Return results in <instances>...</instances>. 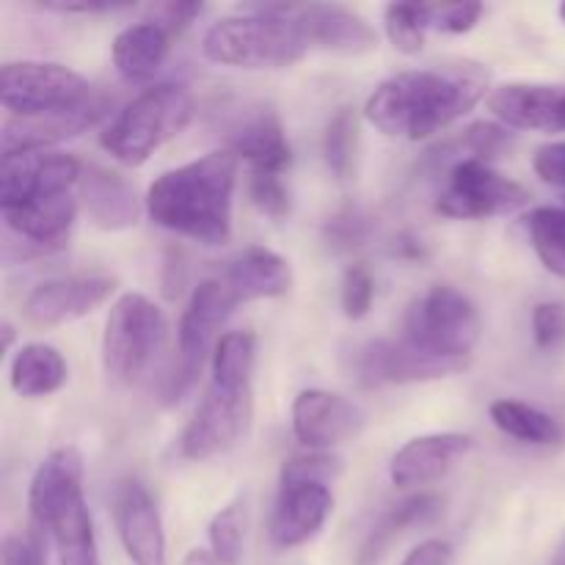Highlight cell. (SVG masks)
Returning <instances> with one entry per match:
<instances>
[{"instance_id": "cell-12", "label": "cell", "mask_w": 565, "mask_h": 565, "mask_svg": "<svg viewBox=\"0 0 565 565\" xmlns=\"http://www.w3.org/2000/svg\"><path fill=\"white\" fill-rule=\"evenodd\" d=\"M83 163L72 154L36 149L0 158V210L20 207L39 196L75 191Z\"/></svg>"}, {"instance_id": "cell-13", "label": "cell", "mask_w": 565, "mask_h": 565, "mask_svg": "<svg viewBox=\"0 0 565 565\" xmlns=\"http://www.w3.org/2000/svg\"><path fill=\"white\" fill-rule=\"evenodd\" d=\"M467 367V362L425 356L403 340H373L359 348L356 356H353V373H356L359 384L364 386L436 381L463 373Z\"/></svg>"}, {"instance_id": "cell-29", "label": "cell", "mask_w": 565, "mask_h": 565, "mask_svg": "<svg viewBox=\"0 0 565 565\" xmlns=\"http://www.w3.org/2000/svg\"><path fill=\"white\" fill-rule=\"evenodd\" d=\"M439 511H441V500L436 494L408 497V500H403L401 505L386 511L384 516L379 519V524L373 527V533L367 535V541L362 544L359 565L379 563V557L390 550V544L397 539V535L417 527V524H428Z\"/></svg>"}, {"instance_id": "cell-7", "label": "cell", "mask_w": 565, "mask_h": 565, "mask_svg": "<svg viewBox=\"0 0 565 565\" xmlns=\"http://www.w3.org/2000/svg\"><path fill=\"white\" fill-rule=\"evenodd\" d=\"M169 337L163 309L141 292H125L110 307L103 331V367L110 381L132 386L147 375Z\"/></svg>"}, {"instance_id": "cell-22", "label": "cell", "mask_w": 565, "mask_h": 565, "mask_svg": "<svg viewBox=\"0 0 565 565\" xmlns=\"http://www.w3.org/2000/svg\"><path fill=\"white\" fill-rule=\"evenodd\" d=\"M226 149L237 160H246L248 169L257 174H276L290 169L292 149L285 136L279 116L268 108H257L232 125L226 136Z\"/></svg>"}, {"instance_id": "cell-26", "label": "cell", "mask_w": 565, "mask_h": 565, "mask_svg": "<svg viewBox=\"0 0 565 565\" xmlns=\"http://www.w3.org/2000/svg\"><path fill=\"white\" fill-rule=\"evenodd\" d=\"M171 36L158 25V22H136L127 25L125 31L116 33L114 47V66L127 83H147L163 66L166 55H169Z\"/></svg>"}, {"instance_id": "cell-45", "label": "cell", "mask_w": 565, "mask_h": 565, "mask_svg": "<svg viewBox=\"0 0 565 565\" xmlns=\"http://www.w3.org/2000/svg\"><path fill=\"white\" fill-rule=\"evenodd\" d=\"M452 563H456V552H452V546L441 539L423 541V544L414 546V550L406 555V561H403V565H452Z\"/></svg>"}, {"instance_id": "cell-9", "label": "cell", "mask_w": 565, "mask_h": 565, "mask_svg": "<svg viewBox=\"0 0 565 565\" xmlns=\"http://www.w3.org/2000/svg\"><path fill=\"white\" fill-rule=\"evenodd\" d=\"M237 303L241 301L224 279H204L191 292V301L180 318V362H177L174 373L166 379L163 390V401L169 406L182 401V395L196 384L204 359L213 356L210 351H215L218 345L221 326L230 320Z\"/></svg>"}, {"instance_id": "cell-47", "label": "cell", "mask_w": 565, "mask_h": 565, "mask_svg": "<svg viewBox=\"0 0 565 565\" xmlns=\"http://www.w3.org/2000/svg\"><path fill=\"white\" fill-rule=\"evenodd\" d=\"M163 292L166 298H177L180 296V287H182V276H185V270H182V254L177 252V248H171L169 254H166V268H163Z\"/></svg>"}, {"instance_id": "cell-6", "label": "cell", "mask_w": 565, "mask_h": 565, "mask_svg": "<svg viewBox=\"0 0 565 565\" xmlns=\"http://www.w3.org/2000/svg\"><path fill=\"white\" fill-rule=\"evenodd\" d=\"M401 340L425 356L469 364L480 342L478 307L456 287H430L408 303Z\"/></svg>"}, {"instance_id": "cell-36", "label": "cell", "mask_w": 565, "mask_h": 565, "mask_svg": "<svg viewBox=\"0 0 565 565\" xmlns=\"http://www.w3.org/2000/svg\"><path fill=\"white\" fill-rule=\"evenodd\" d=\"M342 475V458L331 452H309L296 456L281 467L279 483H326L331 486Z\"/></svg>"}, {"instance_id": "cell-14", "label": "cell", "mask_w": 565, "mask_h": 565, "mask_svg": "<svg viewBox=\"0 0 565 565\" xmlns=\"http://www.w3.org/2000/svg\"><path fill=\"white\" fill-rule=\"evenodd\" d=\"M116 290L110 276H61L42 281L28 292L22 312L39 329L72 323L103 307Z\"/></svg>"}, {"instance_id": "cell-28", "label": "cell", "mask_w": 565, "mask_h": 565, "mask_svg": "<svg viewBox=\"0 0 565 565\" xmlns=\"http://www.w3.org/2000/svg\"><path fill=\"white\" fill-rule=\"evenodd\" d=\"M489 417L502 434L522 441V445L550 447V445H561L565 439V428L561 419L541 412V408L530 406V403L508 401V397H502V401L491 403Z\"/></svg>"}, {"instance_id": "cell-2", "label": "cell", "mask_w": 565, "mask_h": 565, "mask_svg": "<svg viewBox=\"0 0 565 565\" xmlns=\"http://www.w3.org/2000/svg\"><path fill=\"white\" fill-rule=\"evenodd\" d=\"M237 163L230 149H221L163 171L147 191L149 218L207 248L226 246L232 241Z\"/></svg>"}, {"instance_id": "cell-24", "label": "cell", "mask_w": 565, "mask_h": 565, "mask_svg": "<svg viewBox=\"0 0 565 565\" xmlns=\"http://www.w3.org/2000/svg\"><path fill=\"white\" fill-rule=\"evenodd\" d=\"M224 281L241 303L259 301V298H279L290 292L292 268L281 254L263 246H252L226 265Z\"/></svg>"}, {"instance_id": "cell-49", "label": "cell", "mask_w": 565, "mask_h": 565, "mask_svg": "<svg viewBox=\"0 0 565 565\" xmlns=\"http://www.w3.org/2000/svg\"><path fill=\"white\" fill-rule=\"evenodd\" d=\"M182 565H218V561H215V555L210 550H191Z\"/></svg>"}, {"instance_id": "cell-3", "label": "cell", "mask_w": 565, "mask_h": 565, "mask_svg": "<svg viewBox=\"0 0 565 565\" xmlns=\"http://www.w3.org/2000/svg\"><path fill=\"white\" fill-rule=\"evenodd\" d=\"M28 508L33 527L55 546L58 565H103L83 494V458L75 447H58L39 463Z\"/></svg>"}, {"instance_id": "cell-30", "label": "cell", "mask_w": 565, "mask_h": 565, "mask_svg": "<svg viewBox=\"0 0 565 565\" xmlns=\"http://www.w3.org/2000/svg\"><path fill=\"white\" fill-rule=\"evenodd\" d=\"M254 362H257V337L252 331H226L210 356V370H213L210 384L246 390L254 379Z\"/></svg>"}, {"instance_id": "cell-4", "label": "cell", "mask_w": 565, "mask_h": 565, "mask_svg": "<svg viewBox=\"0 0 565 565\" xmlns=\"http://www.w3.org/2000/svg\"><path fill=\"white\" fill-rule=\"evenodd\" d=\"M296 6H257L213 22L202 39L204 58L232 70H287L307 55Z\"/></svg>"}, {"instance_id": "cell-25", "label": "cell", "mask_w": 565, "mask_h": 565, "mask_svg": "<svg viewBox=\"0 0 565 565\" xmlns=\"http://www.w3.org/2000/svg\"><path fill=\"white\" fill-rule=\"evenodd\" d=\"M99 114H103V103L92 105V108H86V110H77V114L39 116V119H20V116H6V121H3V154L50 149L53 143L81 136L86 127H92L94 121H97Z\"/></svg>"}, {"instance_id": "cell-33", "label": "cell", "mask_w": 565, "mask_h": 565, "mask_svg": "<svg viewBox=\"0 0 565 565\" xmlns=\"http://www.w3.org/2000/svg\"><path fill=\"white\" fill-rule=\"evenodd\" d=\"M248 527V508L246 500H235L221 508L207 527L210 552L215 555L218 565H237L243 557V544H246Z\"/></svg>"}, {"instance_id": "cell-46", "label": "cell", "mask_w": 565, "mask_h": 565, "mask_svg": "<svg viewBox=\"0 0 565 565\" xmlns=\"http://www.w3.org/2000/svg\"><path fill=\"white\" fill-rule=\"evenodd\" d=\"M47 11H58V14H108V11H125L130 9V3H114V0H77V3H70V0H44L39 3Z\"/></svg>"}, {"instance_id": "cell-51", "label": "cell", "mask_w": 565, "mask_h": 565, "mask_svg": "<svg viewBox=\"0 0 565 565\" xmlns=\"http://www.w3.org/2000/svg\"><path fill=\"white\" fill-rule=\"evenodd\" d=\"M552 565H565V541L561 546H557L555 557H552Z\"/></svg>"}, {"instance_id": "cell-1", "label": "cell", "mask_w": 565, "mask_h": 565, "mask_svg": "<svg viewBox=\"0 0 565 565\" xmlns=\"http://www.w3.org/2000/svg\"><path fill=\"white\" fill-rule=\"evenodd\" d=\"M489 81L491 72L478 61L408 70L370 94L364 116L384 136L423 141L467 116L486 97Z\"/></svg>"}, {"instance_id": "cell-44", "label": "cell", "mask_w": 565, "mask_h": 565, "mask_svg": "<svg viewBox=\"0 0 565 565\" xmlns=\"http://www.w3.org/2000/svg\"><path fill=\"white\" fill-rule=\"evenodd\" d=\"M204 11L202 3H163L154 9V20L169 36H180L185 28L193 25L199 14Z\"/></svg>"}, {"instance_id": "cell-32", "label": "cell", "mask_w": 565, "mask_h": 565, "mask_svg": "<svg viewBox=\"0 0 565 565\" xmlns=\"http://www.w3.org/2000/svg\"><path fill=\"white\" fill-rule=\"evenodd\" d=\"M359 147V121L351 108H342L331 116L323 132V158L337 180H351L356 169Z\"/></svg>"}, {"instance_id": "cell-52", "label": "cell", "mask_w": 565, "mask_h": 565, "mask_svg": "<svg viewBox=\"0 0 565 565\" xmlns=\"http://www.w3.org/2000/svg\"><path fill=\"white\" fill-rule=\"evenodd\" d=\"M557 14H561V20H563V22H565V3H563V6H561V9H557Z\"/></svg>"}, {"instance_id": "cell-48", "label": "cell", "mask_w": 565, "mask_h": 565, "mask_svg": "<svg viewBox=\"0 0 565 565\" xmlns=\"http://www.w3.org/2000/svg\"><path fill=\"white\" fill-rule=\"evenodd\" d=\"M392 254L401 259H423L425 246L419 237L412 235V232H403V235H397L395 243H392Z\"/></svg>"}, {"instance_id": "cell-50", "label": "cell", "mask_w": 565, "mask_h": 565, "mask_svg": "<svg viewBox=\"0 0 565 565\" xmlns=\"http://www.w3.org/2000/svg\"><path fill=\"white\" fill-rule=\"evenodd\" d=\"M0 334H3V351L9 353L11 345H14V326H11L9 320H3V329H0Z\"/></svg>"}, {"instance_id": "cell-42", "label": "cell", "mask_w": 565, "mask_h": 565, "mask_svg": "<svg viewBox=\"0 0 565 565\" xmlns=\"http://www.w3.org/2000/svg\"><path fill=\"white\" fill-rule=\"evenodd\" d=\"M0 565H47L39 535H6L0 546Z\"/></svg>"}, {"instance_id": "cell-34", "label": "cell", "mask_w": 565, "mask_h": 565, "mask_svg": "<svg viewBox=\"0 0 565 565\" xmlns=\"http://www.w3.org/2000/svg\"><path fill=\"white\" fill-rule=\"evenodd\" d=\"M386 36L395 44V50L406 55L423 53L425 33L428 28V9L425 3H392L384 11Z\"/></svg>"}, {"instance_id": "cell-11", "label": "cell", "mask_w": 565, "mask_h": 565, "mask_svg": "<svg viewBox=\"0 0 565 565\" xmlns=\"http://www.w3.org/2000/svg\"><path fill=\"white\" fill-rule=\"evenodd\" d=\"M254 417V390H230L210 384L196 414L180 436V452L188 461H210L246 439Z\"/></svg>"}, {"instance_id": "cell-20", "label": "cell", "mask_w": 565, "mask_h": 565, "mask_svg": "<svg viewBox=\"0 0 565 565\" xmlns=\"http://www.w3.org/2000/svg\"><path fill=\"white\" fill-rule=\"evenodd\" d=\"M475 441L467 434H425L408 439L392 456L390 478L397 489H423L445 478L461 458L472 452Z\"/></svg>"}, {"instance_id": "cell-41", "label": "cell", "mask_w": 565, "mask_h": 565, "mask_svg": "<svg viewBox=\"0 0 565 565\" xmlns=\"http://www.w3.org/2000/svg\"><path fill=\"white\" fill-rule=\"evenodd\" d=\"M428 9V28L441 33H467L483 17V3H441L425 6Z\"/></svg>"}, {"instance_id": "cell-21", "label": "cell", "mask_w": 565, "mask_h": 565, "mask_svg": "<svg viewBox=\"0 0 565 565\" xmlns=\"http://www.w3.org/2000/svg\"><path fill=\"white\" fill-rule=\"evenodd\" d=\"M77 196L88 221L105 232L130 230L141 221V202L130 182L97 163H83Z\"/></svg>"}, {"instance_id": "cell-16", "label": "cell", "mask_w": 565, "mask_h": 565, "mask_svg": "<svg viewBox=\"0 0 565 565\" xmlns=\"http://www.w3.org/2000/svg\"><path fill=\"white\" fill-rule=\"evenodd\" d=\"M334 494L326 483H279L268 539L274 550L290 552L309 544L329 522Z\"/></svg>"}, {"instance_id": "cell-18", "label": "cell", "mask_w": 565, "mask_h": 565, "mask_svg": "<svg viewBox=\"0 0 565 565\" xmlns=\"http://www.w3.org/2000/svg\"><path fill=\"white\" fill-rule=\"evenodd\" d=\"M296 22L309 50L337 55H367L379 50V31L356 11L334 3L296 9Z\"/></svg>"}, {"instance_id": "cell-19", "label": "cell", "mask_w": 565, "mask_h": 565, "mask_svg": "<svg viewBox=\"0 0 565 565\" xmlns=\"http://www.w3.org/2000/svg\"><path fill=\"white\" fill-rule=\"evenodd\" d=\"M486 105L502 125L513 127V130H565V86L505 83L489 94Z\"/></svg>"}, {"instance_id": "cell-5", "label": "cell", "mask_w": 565, "mask_h": 565, "mask_svg": "<svg viewBox=\"0 0 565 565\" xmlns=\"http://www.w3.org/2000/svg\"><path fill=\"white\" fill-rule=\"evenodd\" d=\"M193 119V94L182 83L149 86L105 127V152L125 166H143Z\"/></svg>"}, {"instance_id": "cell-31", "label": "cell", "mask_w": 565, "mask_h": 565, "mask_svg": "<svg viewBox=\"0 0 565 565\" xmlns=\"http://www.w3.org/2000/svg\"><path fill=\"white\" fill-rule=\"evenodd\" d=\"M527 230L541 265L565 279V207H535Z\"/></svg>"}, {"instance_id": "cell-17", "label": "cell", "mask_w": 565, "mask_h": 565, "mask_svg": "<svg viewBox=\"0 0 565 565\" xmlns=\"http://www.w3.org/2000/svg\"><path fill=\"white\" fill-rule=\"evenodd\" d=\"M114 522L132 565H169L163 519L147 486L138 480L119 483L114 497Z\"/></svg>"}, {"instance_id": "cell-37", "label": "cell", "mask_w": 565, "mask_h": 565, "mask_svg": "<svg viewBox=\"0 0 565 565\" xmlns=\"http://www.w3.org/2000/svg\"><path fill=\"white\" fill-rule=\"evenodd\" d=\"M375 301V276L364 263L351 265L342 276V312L348 320L367 318Z\"/></svg>"}, {"instance_id": "cell-10", "label": "cell", "mask_w": 565, "mask_h": 565, "mask_svg": "<svg viewBox=\"0 0 565 565\" xmlns=\"http://www.w3.org/2000/svg\"><path fill=\"white\" fill-rule=\"evenodd\" d=\"M530 204V191L516 180L491 169L478 158L452 163L447 185L436 199V210L447 218H494L519 213Z\"/></svg>"}, {"instance_id": "cell-8", "label": "cell", "mask_w": 565, "mask_h": 565, "mask_svg": "<svg viewBox=\"0 0 565 565\" xmlns=\"http://www.w3.org/2000/svg\"><path fill=\"white\" fill-rule=\"evenodd\" d=\"M0 103L9 116L39 119V116L77 114L99 99L81 72L50 61H9L0 70Z\"/></svg>"}, {"instance_id": "cell-35", "label": "cell", "mask_w": 565, "mask_h": 565, "mask_svg": "<svg viewBox=\"0 0 565 565\" xmlns=\"http://www.w3.org/2000/svg\"><path fill=\"white\" fill-rule=\"evenodd\" d=\"M373 235V218L359 207H342L323 224V241L331 252H353L362 248Z\"/></svg>"}, {"instance_id": "cell-43", "label": "cell", "mask_w": 565, "mask_h": 565, "mask_svg": "<svg viewBox=\"0 0 565 565\" xmlns=\"http://www.w3.org/2000/svg\"><path fill=\"white\" fill-rule=\"evenodd\" d=\"M533 171L546 185L565 188V141H552L535 149Z\"/></svg>"}, {"instance_id": "cell-39", "label": "cell", "mask_w": 565, "mask_h": 565, "mask_svg": "<svg viewBox=\"0 0 565 565\" xmlns=\"http://www.w3.org/2000/svg\"><path fill=\"white\" fill-rule=\"evenodd\" d=\"M511 143L513 136L508 132V127L494 125V121H478V125H472L463 132V147L472 152V158L483 160V163L502 158L511 149Z\"/></svg>"}, {"instance_id": "cell-23", "label": "cell", "mask_w": 565, "mask_h": 565, "mask_svg": "<svg viewBox=\"0 0 565 565\" xmlns=\"http://www.w3.org/2000/svg\"><path fill=\"white\" fill-rule=\"evenodd\" d=\"M77 202L81 199H75V193L64 191L53 193V196L31 199L20 207L0 210V213H3L6 230L14 232L28 246H36L39 252L47 254L64 246L66 237H70L77 215Z\"/></svg>"}, {"instance_id": "cell-38", "label": "cell", "mask_w": 565, "mask_h": 565, "mask_svg": "<svg viewBox=\"0 0 565 565\" xmlns=\"http://www.w3.org/2000/svg\"><path fill=\"white\" fill-rule=\"evenodd\" d=\"M248 199H252V204L259 213L274 221L290 215V191H287L285 182L276 174H257V171H252L248 174Z\"/></svg>"}, {"instance_id": "cell-27", "label": "cell", "mask_w": 565, "mask_h": 565, "mask_svg": "<svg viewBox=\"0 0 565 565\" xmlns=\"http://www.w3.org/2000/svg\"><path fill=\"white\" fill-rule=\"evenodd\" d=\"M11 390L20 397L55 395L70 379L66 359L47 342H28L11 359Z\"/></svg>"}, {"instance_id": "cell-40", "label": "cell", "mask_w": 565, "mask_h": 565, "mask_svg": "<svg viewBox=\"0 0 565 565\" xmlns=\"http://www.w3.org/2000/svg\"><path fill=\"white\" fill-rule=\"evenodd\" d=\"M533 342L541 351H557L565 345V303L541 301L533 309Z\"/></svg>"}, {"instance_id": "cell-15", "label": "cell", "mask_w": 565, "mask_h": 565, "mask_svg": "<svg viewBox=\"0 0 565 565\" xmlns=\"http://www.w3.org/2000/svg\"><path fill=\"white\" fill-rule=\"evenodd\" d=\"M364 428V412L348 397L326 390H303L292 401V434L312 452H326Z\"/></svg>"}]
</instances>
